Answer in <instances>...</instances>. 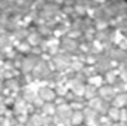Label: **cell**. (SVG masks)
I'll return each mask as SVG.
<instances>
[{"label":"cell","instance_id":"cell-1","mask_svg":"<svg viewBox=\"0 0 127 126\" xmlns=\"http://www.w3.org/2000/svg\"><path fill=\"white\" fill-rule=\"evenodd\" d=\"M0 126H127V0H0Z\"/></svg>","mask_w":127,"mask_h":126}]
</instances>
